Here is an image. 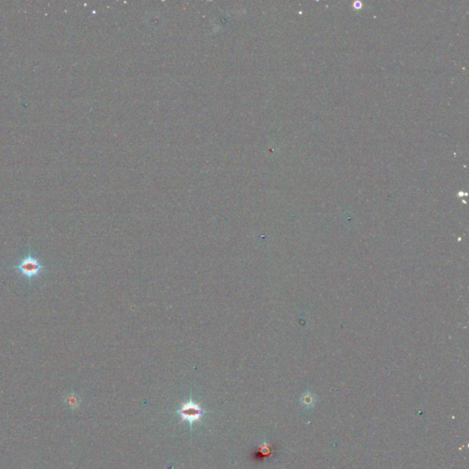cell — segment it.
I'll return each mask as SVG.
<instances>
[{"label":"cell","mask_w":469,"mask_h":469,"mask_svg":"<svg viewBox=\"0 0 469 469\" xmlns=\"http://www.w3.org/2000/svg\"><path fill=\"white\" fill-rule=\"evenodd\" d=\"M14 270L25 278L33 279L42 274L44 271V266L38 258L29 253L19 261V264L14 266Z\"/></svg>","instance_id":"6da1fadb"},{"label":"cell","mask_w":469,"mask_h":469,"mask_svg":"<svg viewBox=\"0 0 469 469\" xmlns=\"http://www.w3.org/2000/svg\"><path fill=\"white\" fill-rule=\"evenodd\" d=\"M181 416V423L187 422L193 427L195 423H202V417L205 414L204 409L199 403H196L192 398L181 405L180 409L177 412Z\"/></svg>","instance_id":"7a4b0ae2"},{"label":"cell","mask_w":469,"mask_h":469,"mask_svg":"<svg viewBox=\"0 0 469 469\" xmlns=\"http://www.w3.org/2000/svg\"><path fill=\"white\" fill-rule=\"evenodd\" d=\"M65 404L68 405L72 410H76L79 408L81 404V399L77 394L74 392H71L65 396Z\"/></svg>","instance_id":"3957f363"}]
</instances>
